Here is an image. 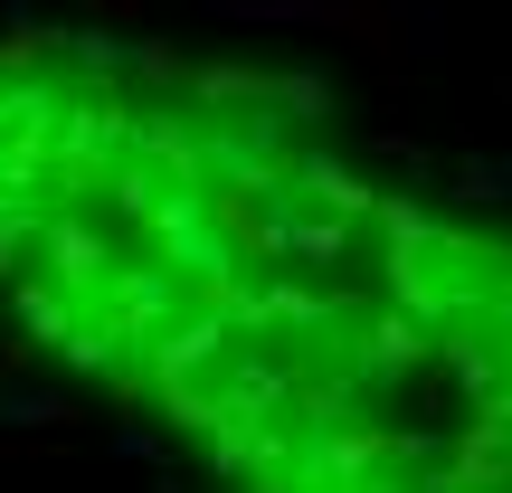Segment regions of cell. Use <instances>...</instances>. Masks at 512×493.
I'll use <instances>...</instances> for the list:
<instances>
[{
	"mask_svg": "<svg viewBox=\"0 0 512 493\" xmlns=\"http://www.w3.org/2000/svg\"><path fill=\"white\" fill-rule=\"evenodd\" d=\"M0 323L228 493H512V209L294 76L0 29Z\"/></svg>",
	"mask_w": 512,
	"mask_h": 493,
	"instance_id": "1",
	"label": "cell"
}]
</instances>
